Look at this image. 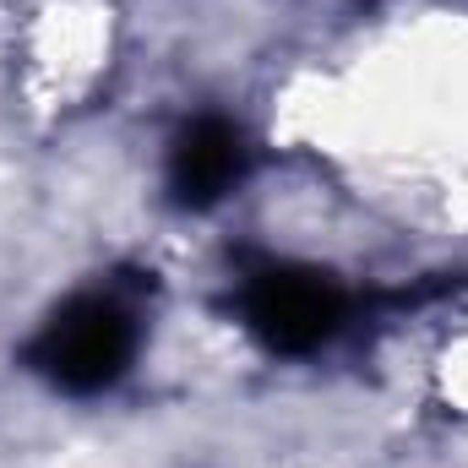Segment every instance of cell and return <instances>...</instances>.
<instances>
[{
	"mask_svg": "<svg viewBox=\"0 0 468 468\" xmlns=\"http://www.w3.org/2000/svg\"><path fill=\"white\" fill-rule=\"evenodd\" d=\"M136 359V316L115 294H77L66 300L38 338L27 344V370L71 398H93L115 387Z\"/></svg>",
	"mask_w": 468,
	"mask_h": 468,
	"instance_id": "cell-1",
	"label": "cell"
},
{
	"mask_svg": "<svg viewBox=\"0 0 468 468\" xmlns=\"http://www.w3.org/2000/svg\"><path fill=\"white\" fill-rule=\"evenodd\" d=\"M239 175H245V136L229 120L202 115L180 125V136L169 142V197L180 207L224 202Z\"/></svg>",
	"mask_w": 468,
	"mask_h": 468,
	"instance_id": "cell-3",
	"label": "cell"
},
{
	"mask_svg": "<svg viewBox=\"0 0 468 468\" xmlns=\"http://www.w3.org/2000/svg\"><path fill=\"white\" fill-rule=\"evenodd\" d=\"M239 311H245V327L272 354H311L344 327L349 294L316 267L267 261V267L245 272Z\"/></svg>",
	"mask_w": 468,
	"mask_h": 468,
	"instance_id": "cell-2",
	"label": "cell"
}]
</instances>
